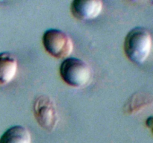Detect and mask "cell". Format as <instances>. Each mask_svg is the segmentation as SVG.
Segmentation results:
<instances>
[{"label": "cell", "mask_w": 153, "mask_h": 143, "mask_svg": "<svg viewBox=\"0 0 153 143\" xmlns=\"http://www.w3.org/2000/svg\"><path fill=\"white\" fill-rule=\"evenodd\" d=\"M33 111L36 121L41 128L52 131L58 125L59 117L53 99L48 95H39L33 103Z\"/></svg>", "instance_id": "cell-4"}, {"label": "cell", "mask_w": 153, "mask_h": 143, "mask_svg": "<svg viewBox=\"0 0 153 143\" xmlns=\"http://www.w3.org/2000/svg\"><path fill=\"white\" fill-rule=\"evenodd\" d=\"M152 49V37L147 29L135 27L128 31L124 40V52L127 57L136 64L146 61Z\"/></svg>", "instance_id": "cell-1"}, {"label": "cell", "mask_w": 153, "mask_h": 143, "mask_svg": "<svg viewBox=\"0 0 153 143\" xmlns=\"http://www.w3.org/2000/svg\"><path fill=\"white\" fill-rule=\"evenodd\" d=\"M31 141L29 130L20 125L8 128L0 137V143H31Z\"/></svg>", "instance_id": "cell-7"}, {"label": "cell", "mask_w": 153, "mask_h": 143, "mask_svg": "<svg viewBox=\"0 0 153 143\" xmlns=\"http://www.w3.org/2000/svg\"><path fill=\"white\" fill-rule=\"evenodd\" d=\"M152 98L150 95H146L141 93L135 94L132 95L129 98V101H127L126 104V112L128 113H132L140 111L141 109L149 105L151 102H152Z\"/></svg>", "instance_id": "cell-8"}, {"label": "cell", "mask_w": 153, "mask_h": 143, "mask_svg": "<svg viewBox=\"0 0 153 143\" xmlns=\"http://www.w3.org/2000/svg\"><path fill=\"white\" fill-rule=\"evenodd\" d=\"M42 43L45 50L57 59H66L73 50V43L70 36L59 29L46 30L43 34Z\"/></svg>", "instance_id": "cell-3"}, {"label": "cell", "mask_w": 153, "mask_h": 143, "mask_svg": "<svg viewBox=\"0 0 153 143\" xmlns=\"http://www.w3.org/2000/svg\"><path fill=\"white\" fill-rule=\"evenodd\" d=\"M146 125L148 128L152 130V131L153 132V116H150V117H149L146 119Z\"/></svg>", "instance_id": "cell-9"}, {"label": "cell", "mask_w": 153, "mask_h": 143, "mask_svg": "<svg viewBox=\"0 0 153 143\" xmlns=\"http://www.w3.org/2000/svg\"><path fill=\"white\" fill-rule=\"evenodd\" d=\"M102 2L99 0H74L70 5V11L79 20H91L100 14Z\"/></svg>", "instance_id": "cell-5"}, {"label": "cell", "mask_w": 153, "mask_h": 143, "mask_svg": "<svg viewBox=\"0 0 153 143\" xmlns=\"http://www.w3.org/2000/svg\"><path fill=\"white\" fill-rule=\"evenodd\" d=\"M60 75L69 86L84 87L89 83L92 76L91 67L86 62L76 57H67L61 63Z\"/></svg>", "instance_id": "cell-2"}, {"label": "cell", "mask_w": 153, "mask_h": 143, "mask_svg": "<svg viewBox=\"0 0 153 143\" xmlns=\"http://www.w3.org/2000/svg\"><path fill=\"white\" fill-rule=\"evenodd\" d=\"M17 72V60L11 53H0V86L7 85L15 77Z\"/></svg>", "instance_id": "cell-6"}]
</instances>
